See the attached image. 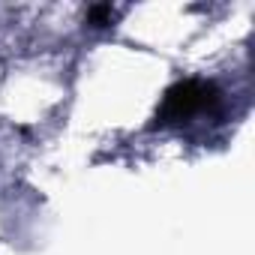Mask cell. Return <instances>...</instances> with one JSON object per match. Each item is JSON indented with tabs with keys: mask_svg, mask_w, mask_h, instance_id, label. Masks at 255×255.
Masks as SVG:
<instances>
[{
	"mask_svg": "<svg viewBox=\"0 0 255 255\" xmlns=\"http://www.w3.org/2000/svg\"><path fill=\"white\" fill-rule=\"evenodd\" d=\"M87 18H90L93 27H105L108 18H111V6H93V9L87 12Z\"/></svg>",
	"mask_w": 255,
	"mask_h": 255,
	"instance_id": "7a4b0ae2",
	"label": "cell"
},
{
	"mask_svg": "<svg viewBox=\"0 0 255 255\" xmlns=\"http://www.w3.org/2000/svg\"><path fill=\"white\" fill-rule=\"evenodd\" d=\"M216 105H219V93H216L213 84H207V81H180L165 93L156 120L159 123H186V120H192L204 111H213Z\"/></svg>",
	"mask_w": 255,
	"mask_h": 255,
	"instance_id": "6da1fadb",
	"label": "cell"
}]
</instances>
